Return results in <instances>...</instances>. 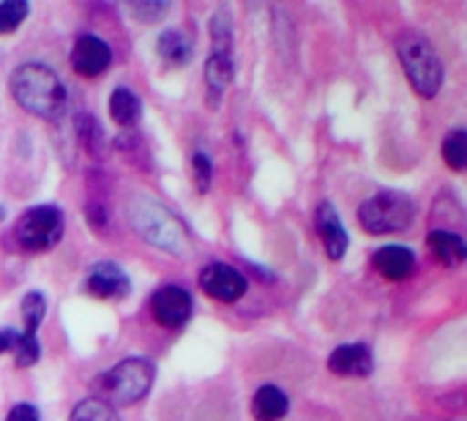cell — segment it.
Returning a JSON list of instances; mask_svg holds the SVG:
<instances>
[{
    "label": "cell",
    "mask_w": 467,
    "mask_h": 421,
    "mask_svg": "<svg viewBox=\"0 0 467 421\" xmlns=\"http://www.w3.org/2000/svg\"><path fill=\"white\" fill-rule=\"evenodd\" d=\"M8 88L25 112L44 121H60L68 107V93L60 77L44 63H22L11 74Z\"/></svg>",
    "instance_id": "1"
},
{
    "label": "cell",
    "mask_w": 467,
    "mask_h": 421,
    "mask_svg": "<svg viewBox=\"0 0 467 421\" xmlns=\"http://www.w3.org/2000/svg\"><path fill=\"white\" fill-rule=\"evenodd\" d=\"M153 364L148 359H126L93 381L96 400L109 408H129L140 403L153 386Z\"/></svg>",
    "instance_id": "2"
},
{
    "label": "cell",
    "mask_w": 467,
    "mask_h": 421,
    "mask_svg": "<svg viewBox=\"0 0 467 421\" xmlns=\"http://www.w3.org/2000/svg\"><path fill=\"white\" fill-rule=\"evenodd\" d=\"M397 52L416 93L427 99L438 96V90L443 88V63L430 38H424L416 30H408L397 38Z\"/></svg>",
    "instance_id": "3"
},
{
    "label": "cell",
    "mask_w": 467,
    "mask_h": 421,
    "mask_svg": "<svg viewBox=\"0 0 467 421\" xmlns=\"http://www.w3.org/2000/svg\"><path fill=\"white\" fill-rule=\"evenodd\" d=\"M361 227L372 236H391L402 233L416 219V205L402 192H378L358 208Z\"/></svg>",
    "instance_id": "4"
},
{
    "label": "cell",
    "mask_w": 467,
    "mask_h": 421,
    "mask_svg": "<svg viewBox=\"0 0 467 421\" xmlns=\"http://www.w3.org/2000/svg\"><path fill=\"white\" fill-rule=\"evenodd\" d=\"M66 222H63V211L55 205H36L30 211H25L14 227V241L19 249L25 252H49L52 247H57V241L63 238Z\"/></svg>",
    "instance_id": "5"
},
{
    "label": "cell",
    "mask_w": 467,
    "mask_h": 421,
    "mask_svg": "<svg viewBox=\"0 0 467 421\" xmlns=\"http://www.w3.org/2000/svg\"><path fill=\"white\" fill-rule=\"evenodd\" d=\"M131 222H134V227H137L150 244H156V247H161V249L178 252V247L183 244L181 227H178L175 219H172L164 208H159L156 203L137 200L134 208H131Z\"/></svg>",
    "instance_id": "6"
},
{
    "label": "cell",
    "mask_w": 467,
    "mask_h": 421,
    "mask_svg": "<svg viewBox=\"0 0 467 421\" xmlns=\"http://www.w3.org/2000/svg\"><path fill=\"white\" fill-rule=\"evenodd\" d=\"M200 288H202V293L211 296L213 301L235 304V301L246 293L249 282H246V277H244L238 268L224 266V263H211V266L202 268V274H200Z\"/></svg>",
    "instance_id": "7"
},
{
    "label": "cell",
    "mask_w": 467,
    "mask_h": 421,
    "mask_svg": "<svg viewBox=\"0 0 467 421\" xmlns=\"http://www.w3.org/2000/svg\"><path fill=\"white\" fill-rule=\"evenodd\" d=\"M150 310L159 326L164 329H181L192 318V296L178 285H164L153 293Z\"/></svg>",
    "instance_id": "8"
},
{
    "label": "cell",
    "mask_w": 467,
    "mask_h": 421,
    "mask_svg": "<svg viewBox=\"0 0 467 421\" xmlns=\"http://www.w3.org/2000/svg\"><path fill=\"white\" fill-rule=\"evenodd\" d=\"M112 63V49L107 47V41H101L99 36H79L71 47V66L77 74L82 77H99L109 68Z\"/></svg>",
    "instance_id": "9"
},
{
    "label": "cell",
    "mask_w": 467,
    "mask_h": 421,
    "mask_svg": "<svg viewBox=\"0 0 467 421\" xmlns=\"http://www.w3.org/2000/svg\"><path fill=\"white\" fill-rule=\"evenodd\" d=\"M85 290L96 299H126L129 290H131V282L129 277L123 274L120 266L104 260V263H96L88 277H85Z\"/></svg>",
    "instance_id": "10"
},
{
    "label": "cell",
    "mask_w": 467,
    "mask_h": 421,
    "mask_svg": "<svg viewBox=\"0 0 467 421\" xmlns=\"http://www.w3.org/2000/svg\"><path fill=\"white\" fill-rule=\"evenodd\" d=\"M328 370L342 378H367L375 370L372 351L367 345H339L328 356Z\"/></svg>",
    "instance_id": "11"
},
{
    "label": "cell",
    "mask_w": 467,
    "mask_h": 421,
    "mask_svg": "<svg viewBox=\"0 0 467 421\" xmlns=\"http://www.w3.org/2000/svg\"><path fill=\"white\" fill-rule=\"evenodd\" d=\"M315 227H317V233H320V238H323V244H326L328 258H331V260L345 258V252H348V233H345V227H342V222H339V214L334 211L331 203H323V205L317 208V214H315Z\"/></svg>",
    "instance_id": "12"
},
{
    "label": "cell",
    "mask_w": 467,
    "mask_h": 421,
    "mask_svg": "<svg viewBox=\"0 0 467 421\" xmlns=\"http://www.w3.org/2000/svg\"><path fill=\"white\" fill-rule=\"evenodd\" d=\"M378 274H383L391 282H402L416 271V255L405 247H383L372 258Z\"/></svg>",
    "instance_id": "13"
},
{
    "label": "cell",
    "mask_w": 467,
    "mask_h": 421,
    "mask_svg": "<svg viewBox=\"0 0 467 421\" xmlns=\"http://www.w3.org/2000/svg\"><path fill=\"white\" fill-rule=\"evenodd\" d=\"M233 55H211L208 66H205V85H208V104L216 107L222 93L230 88L233 82Z\"/></svg>",
    "instance_id": "14"
},
{
    "label": "cell",
    "mask_w": 467,
    "mask_h": 421,
    "mask_svg": "<svg viewBox=\"0 0 467 421\" xmlns=\"http://www.w3.org/2000/svg\"><path fill=\"white\" fill-rule=\"evenodd\" d=\"M287 411H290L287 395L276 386H263L252 400V414L257 421H279L287 416Z\"/></svg>",
    "instance_id": "15"
},
{
    "label": "cell",
    "mask_w": 467,
    "mask_h": 421,
    "mask_svg": "<svg viewBox=\"0 0 467 421\" xmlns=\"http://www.w3.org/2000/svg\"><path fill=\"white\" fill-rule=\"evenodd\" d=\"M427 241H430V249L438 258V263H443V266L465 263V241H462V236L449 233V230H432Z\"/></svg>",
    "instance_id": "16"
},
{
    "label": "cell",
    "mask_w": 467,
    "mask_h": 421,
    "mask_svg": "<svg viewBox=\"0 0 467 421\" xmlns=\"http://www.w3.org/2000/svg\"><path fill=\"white\" fill-rule=\"evenodd\" d=\"M109 115L120 129H131L142 115V101L129 88H115L109 96Z\"/></svg>",
    "instance_id": "17"
},
{
    "label": "cell",
    "mask_w": 467,
    "mask_h": 421,
    "mask_svg": "<svg viewBox=\"0 0 467 421\" xmlns=\"http://www.w3.org/2000/svg\"><path fill=\"white\" fill-rule=\"evenodd\" d=\"M156 49H159L161 63H167L170 68H178V66L189 63V58H192V41L181 30H164L159 36Z\"/></svg>",
    "instance_id": "18"
},
{
    "label": "cell",
    "mask_w": 467,
    "mask_h": 421,
    "mask_svg": "<svg viewBox=\"0 0 467 421\" xmlns=\"http://www.w3.org/2000/svg\"><path fill=\"white\" fill-rule=\"evenodd\" d=\"M443 162H446L451 170H465V164H467L465 129H454V132H449V137L443 140Z\"/></svg>",
    "instance_id": "19"
},
{
    "label": "cell",
    "mask_w": 467,
    "mask_h": 421,
    "mask_svg": "<svg viewBox=\"0 0 467 421\" xmlns=\"http://www.w3.org/2000/svg\"><path fill=\"white\" fill-rule=\"evenodd\" d=\"M44 312H47L44 296L36 293V290L27 293V296L22 299V323H25V332H22V334L36 337V332H38V326H41V321H44Z\"/></svg>",
    "instance_id": "20"
},
{
    "label": "cell",
    "mask_w": 467,
    "mask_h": 421,
    "mask_svg": "<svg viewBox=\"0 0 467 421\" xmlns=\"http://www.w3.org/2000/svg\"><path fill=\"white\" fill-rule=\"evenodd\" d=\"M68 421H120L115 408H109L107 403L90 397V400H82L74 411H71V419Z\"/></svg>",
    "instance_id": "21"
},
{
    "label": "cell",
    "mask_w": 467,
    "mask_h": 421,
    "mask_svg": "<svg viewBox=\"0 0 467 421\" xmlns=\"http://www.w3.org/2000/svg\"><path fill=\"white\" fill-rule=\"evenodd\" d=\"M27 14H30V5L25 0H5V3H0V33L16 30L25 22Z\"/></svg>",
    "instance_id": "22"
},
{
    "label": "cell",
    "mask_w": 467,
    "mask_h": 421,
    "mask_svg": "<svg viewBox=\"0 0 467 421\" xmlns=\"http://www.w3.org/2000/svg\"><path fill=\"white\" fill-rule=\"evenodd\" d=\"M11 353H14L16 367H33L38 362V356H41V345H38L36 337L19 334L16 342H14V348H11Z\"/></svg>",
    "instance_id": "23"
},
{
    "label": "cell",
    "mask_w": 467,
    "mask_h": 421,
    "mask_svg": "<svg viewBox=\"0 0 467 421\" xmlns=\"http://www.w3.org/2000/svg\"><path fill=\"white\" fill-rule=\"evenodd\" d=\"M211 36H213V55H233V27L224 19V14L213 16Z\"/></svg>",
    "instance_id": "24"
},
{
    "label": "cell",
    "mask_w": 467,
    "mask_h": 421,
    "mask_svg": "<svg viewBox=\"0 0 467 421\" xmlns=\"http://www.w3.org/2000/svg\"><path fill=\"white\" fill-rule=\"evenodd\" d=\"M192 167H194V181H197V192H208V186H211V173H213V167H211V159L202 153V151H197L194 153V159H192Z\"/></svg>",
    "instance_id": "25"
},
{
    "label": "cell",
    "mask_w": 467,
    "mask_h": 421,
    "mask_svg": "<svg viewBox=\"0 0 467 421\" xmlns=\"http://www.w3.org/2000/svg\"><path fill=\"white\" fill-rule=\"evenodd\" d=\"M131 8V14L140 19V22H148V25H153V22H159V16H164L167 14V3H131L129 5Z\"/></svg>",
    "instance_id": "26"
},
{
    "label": "cell",
    "mask_w": 467,
    "mask_h": 421,
    "mask_svg": "<svg viewBox=\"0 0 467 421\" xmlns=\"http://www.w3.org/2000/svg\"><path fill=\"white\" fill-rule=\"evenodd\" d=\"M5 421H41V416H38V411L33 408V405H14L11 408V414H8V419Z\"/></svg>",
    "instance_id": "27"
},
{
    "label": "cell",
    "mask_w": 467,
    "mask_h": 421,
    "mask_svg": "<svg viewBox=\"0 0 467 421\" xmlns=\"http://www.w3.org/2000/svg\"><path fill=\"white\" fill-rule=\"evenodd\" d=\"M16 337H19V332H14V329H0V353L11 351L14 342H16Z\"/></svg>",
    "instance_id": "28"
}]
</instances>
